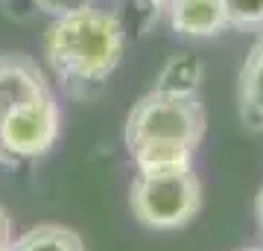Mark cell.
Listing matches in <instances>:
<instances>
[{
    "mask_svg": "<svg viewBox=\"0 0 263 251\" xmlns=\"http://www.w3.org/2000/svg\"><path fill=\"white\" fill-rule=\"evenodd\" d=\"M126 29L111 12L94 6L67 12L44 32V59L67 91L88 100L103 91L105 79L120 65Z\"/></svg>",
    "mask_w": 263,
    "mask_h": 251,
    "instance_id": "1",
    "label": "cell"
},
{
    "mask_svg": "<svg viewBox=\"0 0 263 251\" xmlns=\"http://www.w3.org/2000/svg\"><path fill=\"white\" fill-rule=\"evenodd\" d=\"M205 138V111L199 96H170L149 91L132 105L126 117V146L138 149L152 140H167L196 149Z\"/></svg>",
    "mask_w": 263,
    "mask_h": 251,
    "instance_id": "2",
    "label": "cell"
},
{
    "mask_svg": "<svg viewBox=\"0 0 263 251\" xmlns=\"http://www.w3.org/2000/svg\"><path fill=\"white\" fill-rule=\"evenodd\" d=\"M132 214L155 231L187 225L202 207V187L193 169L173 172H138L129 190Z\"/></svg>",
    "mask_w": 263,
    "mask_h": 251,
    "instance_id": "3",
    "label": "cell"
},
{
    "mask_svg": "<svg viewBox=\"0 0 263 251\" xmlns=\"http://www.w3.org/2000/svg\"><path fill=\"white\" fill-rule=\"evenodd\" d=\"M170 21L176 32L190 38H211L228 27L222 0H173Z\"/></svg>",
    "mask_w": 263,
    "mask_h": 251,
    "instance_id": "4",
    "label": "cell"
},
{
    "mask_svg": "<svg viewBox=\"0 0 263 251\" xmlns=\"http://www.w3.org/2000/svg\"><path fill=\"white\" fill-rule=\"evenodd\" d=\"M237 100H240V120L254 131H263V35L254 41L249 50L243 67H240V88H237Z\"/></svg>",
    "mask_w": 263,
    "mask_h": 251,
    "instance_id": "5",
    "label": "cell"
},
{
    "mask_svg": "<svg viewBox=\"0 0 263 251\" xmlns=\"http://www.w3.org/2000/svg\"><path fill=\"white\" fill-rule=\"evenodd\" d=\"M205 67L193 53H179L164 65L158 82L152 91L170 93V96H199V85H202Z\"/></svg>",
    "mask_w": 263,
    "mask_h": 251,
    "instance_id": "6",
    "label": "cell"
},
{
    "mask_svg": "<svg viewBox=\"0 0 263 251\" xmlns=\"http://www.w3.org/2000/svg\"><path fill=\"white\" fill-rule=\"evenodd\" d=\"M138 172H173V169H190V155L193 149L181 143H167V140H152L129 152Z\"/></svg>",
    "mask_w": 263,
    "mask_h": 251,
    "instance_id": "7",
    "label": "cell"
},
{
    "mask_svg": "<svg viewBox=\"0 0 263 251\" xmlns=\"http://www.w3.org/2000/svg\"><path fill=\"white\" fill-rule=\"evenodd\" d=\"M3 251H85L79 234L62 225H38L32 231L9 240Z\"/></svg>",
    "mask_w": 263,
    "mask_h": 251,
    "instance_id": "8",
    "label": "cell"
},
{
    "mask_svg": "<svg viewBox=\"0 0 263 251\" xmlns=\"http://www.w3.org/2000/svg\"><path fill=\"white\" fill-rule=\"evenodd\" d=\"M228 27L260 29L263 27V0H222Z\"/></svg>",
    "mask_w": 263,
    "mask_h": 251,
    "instance_id": "9",
    "label": "cell"
},
{
    "mask_svg": "<svg viewBox=\"0 0 263 251\" xmlns=\"http://www.w3.org/2000/svg\"><path fill=\"white\" fill-rule=\"evenodd\" d=\"M41 12H47V15H67V12H76V9H85V6H91V0H32Z\"/></svg>",
    "mask_w": 263,
    "mask_h": 251,
    "instance_id": "10",
    "label": "cell"
},
{
    "mask_svg": "<svg viewBox=\"0 0 263 251\" xmlns=\"http://www.w3.org/2000/svg\"><path fill=\"white\" fill-rule=\"evenodd\" d=\"M6 242H9V216H6L3 207H0V251H3Z\"/></svg>",
    "mask_w": 263,
    "mask_h": 251,
    "instance_id": "11",
    "label": "cell"
},
{
    "mask_svg": "<svg viewBox=\"0 0 263 251\" xmlns=\"http://www.w3.org/2000/svg\"><path fill=\"white\" fill-rule=\"evenodd\" d=\"M257 222H260V228H263V190L257 193Z\"/></svg>",
    "mask_w": 263,
    "mask_h": 251,
    "instance_id": "12",
    "label": "cell"
},
{
    "mask_svg": "<svg viewBox=\"0 0 263 251\" xmlns=\"http://www.w3.org/2000/svg\"><path fill=\"white\" fill-rule=\"evenodd\" d=\"M249 251H260V248H249Z\"/></svg>",
    "mask_w": 263,
    "mask_h": 251,
    "instance_id": "13",
    "label": "cell"
}]
</instances>
